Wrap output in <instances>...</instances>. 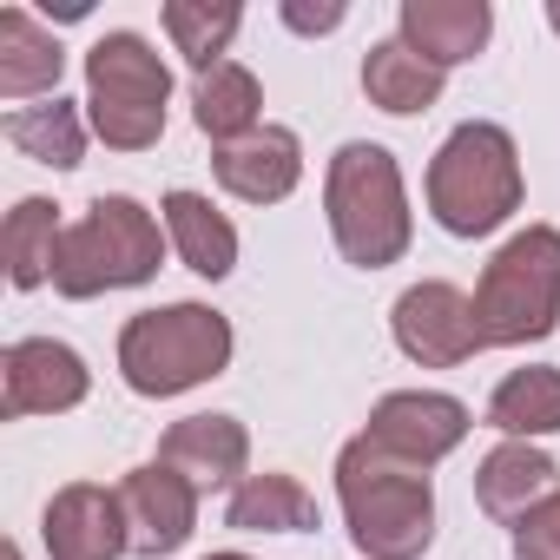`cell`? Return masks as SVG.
I'll list each match as a JSON object with an SVG mask.
<instances>
[{
    "mask_svg": "<svg viewBox=\"0 0 560 560\" xmlns=\"http://www.w3.org/2000/svg\"><path fill=\"white\" fill-rule=\"evenodd\" d=\"M67 73L60 40L27 14V8H0V100H34L54 93ZM60 100V93H54Z\"/></svg>",
    "mask_w": 560,
    "mask_h": 560,
    "instance_id": "cell-17",
    "label": "cell"
},
{
    "mask_svg": "<svg viewBox=\"0 0 560 560\" xmlns=\"http://www.w3.org/2000/svg\"><path fill=\"white\" fill-rule=\"evenodd\" d=\"M211 172H218V185H224L231 198H244V205H277V198H291L298 178H304V145H298V132H284V126H257V132L231 139V145H218V152H211Z\"/></svg>",
    "mask_w": 560,
    "mask_h": 560,
    "instance_id": "cell-13",
    "label": "cell"
},
{
    "mask_svg": "<svg viewBox=\"0 0 560 560\" xmlns=\"http://www.w3.org/2000/svg\"><path fill=\"white\" fill-rule=\"evenodd\" d=\"M40 540H47L54 560H119V553H132V527H126L119 488L67 481L47 501V514H40Z\"/></svg>",
    "mask_w": 560,
    "mask_h": 560,
    "instance_id": "cell-11",
    "label": "cell"
},
{
    "mask_svg": "<svg viewBox=\"0 0 560 560\" xmlns=\"http://www.w3.org/2000/svg\"><path fill=\"white\" fill-rule=\"evenodd\" d=\"M514 560H560V494L514 527Z\"/></svg>",
    "mask_w": 560,
    "mask_h": 560,
    "instance_id": "cell-26",
    "label": "cell"
},
{
    "mask_svg": "<svg viewBox=\"0 0 560 560\" xmlns=\"http://www.w3.org/2000/svg\"><path fill=\"white\" fill-rule=\"evenodd\" d=\"M224 521L237 534H317V494L298 475H244Z\"/></svg>",
    "mask_w": 560,
    "mask_h": 560,
    "instance_id": "cell-18",
    "label": "cell"
},
{
    "mask_svg": "<svg viewBox=\"0 0 560 560\" xmlns=\"http://www.w3.org/2000/svg\"><path fill=\"white\" fill-rule=\"evenodd\" d=\"M8 145L27 152V159H40V165H54V172H73V165L86 159V119H80V106H67V100H54V106H21V113H8Z\"/></svg>",
    "mask_w": 560,
    "mask_h": 560,
    "instance_id": "cell-24",
    "label": "cell"
},
{
    "mask_svg": "<svg viewBox=\"0 0 560 560\" xmlns=\"http://www.w3.org/2000/svg\"><path fill=\"white\" fill-rule=\"evenodd\" d=\"M389 330H396V350L422 370H455L468 357H481V324H475V298H462L455 284L429 277V284H409L389 311Z\"/></svg>",
    "mask_w": 560,
    "mask_h": 560,
    "instance_id": "cell-8",
    "label": "cell"
},
{
    "mask_svg": "<svg viewBox=\"0 0 560 560\" xmlns=\"http://www.w3.org/2000/svg\"><path fill=\"white\" fill-rule=\"evenodd\" d=\"M257 106H264V93H257V73H250V67L224 60V67L198 73V93H191V119H198V132H205V139L231 145V139L257 132Z\"/></svg>",
    "mask_w": 560,
    "mask_h": 560,
    "instance_id": "cell-23",
    "label": "cell"
},
{
    "mask_svg": "<svg viewBox=\"0 0 560 560\" xmlns=\"http://www.w3.org/2000/svg\"><path fill=\"white\" fill-rule=\"evenodd\" d=\"M60 237H67V224H60L54 198H21L8 211V224H0V257H8V284L14 291L47 284L54 264H60Z\"/></svg>",
    "mask_w": 560,
    "mask_h": 560,
    "instance_id": "cell-21",
    "label": "cell"
},
{
    "mask_svg": "<svg viewBox=\"0 0 560 560\" xmlns=\"http://www.w3.org/2000/svg\"><path fill=\"white\" fill-rule=\"evenodd\" d=\"M159 257H165V237H159V218L113 191V198H93L80 224H67L60 237V264H54V291L86 304V298H106V291H132V284H152L159 277Z\"/></svg>",
    "mask_w": 560,
    "mask_h": 560,
    "instance_id": "cell-4",
    "label": "cell"
},
{
    "mask_svg": "<svg viewBox=\"0 0 560 560\" xmlns=\"http://www.w3.org/2000/svg\"><path fill=\"white\" fill-rule=\"evenodd\" d=\"M475 324L481 343H540L560 330V231L553 224H527L514 231L475 284Z\"/></svg>",
    "mask_w": 560,
    "mask_h": 560,
    "instance_id": "cell-6",
    "label": "cell"
},
{
    "mask_svg": "<svg viewBox=\"0 0 560 560\" xmlns=\"http://www.w3.org/2000/svg\"><path fill=\"white\" fill-rule=\"evenodd\" d=\"M337 501L350 521V540L370 560H422L435 540V488L429 468H409L383 455L370 435L343 442L337 455Z\"/></svg>",
    "mask_w": 560,
    "mask_h": 560,
    "instance_id": "cell-1",
    "label": "cell"
},
{
    "mask_svg": "<svg viewBox=\"0 0 560 560\" xmlns=\"http://www.w3.org/2000/svg\"><path fill=\"white\" fill-rule=\"evenodd\" d=\"M284 27H298V34H330V27H343V8L330 0V8H284Z\"/></svg>",
    "mask_w": 560,
    "mask_h": 560,
    "instance_id": "cell-27",
    "label": "cell"
},
{
    "mask_svg": "<svg viewBox=\"0 0 560 560\" xmlns=\"http://www.w3.org/2000/svg\"><path fill=\"white\" fill-rule=\"evenodd\" d=\"M231 363V324L211 304H159L119 330V376L132 396H185Z\"/></svg>",
    "mask_w": 560,
    "mask_h": 560,
    "instance_id": "cell-5",
    "label": "cell"
},
{
    "mask_svg": "<svg viewBox=\"0 0 560 560\" xmlns=\"http://www.w3.org/2000/svg\"><path fill=\"white\" fill-rule=\"evenodd\" d=\"M547 27H553V34H560V0H553V8H547Z\"/></svg>",
    "mask_w": 560,
    "mask_h": 560,
    "instance_id": "cell-28",
    "label": "cell"
},
{
    "mask_svg": "<svg viewBox=\"0 0 560 560\" xmlns=\"http://www.w3.org/2000/svg\"><path fill=\"white\" fill-rule=\"evenodd\" d=\"M488 422H494L508 442L560 435V370L534 363V370L501 376V383H494V396H488Z\"/></svg>",
    "mask_w": 560,
    "mask_h": 560,
    "instance_id": "cell-22",
    "label": "cell"
},
{
    "mask_svg": "<svg viewBox=\"0 0 560 560\" xmlns=\"http://www.w3.org/2000/svg\"><path fill=\"white\" fill-rule=\"evenodd\" d=\"M165 231H172V250L185 257V270H198V277H231V264H237V231H231V218L211 205V198H198V191H165Z\"/></svg>",
    "mask_w": 560,
    "mask_h": 560,
    "instance_id": "cell-19",
    "label": "cell"
},
{
    "mask_svg": "<svg viewBox=\"0 0 560 560\" xmlns=\"http://www.w3.org/2000/svg\"><path fill=\"white\" fill-rule=\"evenodd\" d=\"M488 27H494L488 0H402V47L442 73L475 60L488 47Z\"/></svg>",
    "mask_w": 560,
    "mask_h": 560,
    "instance_id": "cell-16",
    "label": "cell"
},
{
    "mask_svg": "<svg viewBox=\"0 0 560 560\" xmlns=\"http://www.w3.org/2000/svg\"><path fill=\"white\" fill-rule=\"evenodd\" d=\"M159 462L178 468L198 494H211V488H237V481H244V462H250V435H244L237 416H185V422L165 429Z\"/></svg>",
    "mask_w": 560,
    "mask_h": 560,
    "instance_id": "cell-14",
    "label": "cell"
},
{
    "mask_svg": "<svg viewBox=\"0 0 560 560\" xmlns=\"http://www.w3.org/2000/svg\"><path fill=\"white\" fill-rule=\"evenodd\" d=\"M165 100H172V73L152 54L145 34H106L86 54V126L113 145V152H145L165 132Z\"/></svg>",
    "mask_w": 560,
    "mask_h": 560,
    "instance_id": "cell-7",
    "label": "cell"
},
{
    "mask_svg": "<svg viewBox=\"0 0 560 560\" xmlns=\"http://www.w3.org/2000/svg\"><path fill=\"white\" fill-rule=\"evenodd\" d=\"M429 211L448 237H488L521 211V152L501 126L468 119L429 165Z\"/></svg>",
    "mask_w": 560,
    "mask_h": 560,
    "instance_id": "cell-3",
    "label": "cell"
},
{
    "mask_svg": "<svg viewBox=\"0 0 560 560\" xmlns=\"http://www.w3.org/2000/svg\"><path fill=\"white\" fill-rule=\"evenodd\" d=\"M383 455L409 462V468H435L442 455L462 448L468 435V409L442 389H396L370 409V429H363Z\"/></svg>",
    "mask_w": 560,
    "mask_h": 560,
    "instance_id": "cell-10",
    "label": "cell"
},
{
    "mask_svg": "<svg viewBox=\"0 0 560 560\" xmlns=\"http://www.w3.org/2000/svg\"><path fill=\"white\" fill-rule=\"evenodd\" d=\"M324 211H330V237L357 270H383L409 250V191H402V165L396 152L350 139L330 172H324Z\"/></svg>",
    "mask_w": 560,
    "mask_h": 560,
    "instance_id": "cell-2",
    "label": "cell"
},
{
    "mask_svg": "<svg viewBox=\"0 0 560 560\" xmlns=\"http://www.w3.org/2000/svg\"><path fill=\"white\" fill-rule=\"evenodd\" d=\"M8 560H21V547H8Z\"/></svg>",
    "mask_w": 560,
    "mask_h": 560,
    "instance_id": "cell-30",
    "label": "cell"
},
{
    "mask_svg": "<svg viewBox=\"0 0 560 560\" xmlns=\"http://www.w3.org/2000/svg\"><path fill=\"white\" fill-rule=\"evenodd\" d=\"M119 501H126L132 553H145V560L178 553V547L191 540V527H198V488H191L178 468H165V462L132 468V475L119 481Z\"/></svg>",
    "mask_w": 560,
    "mask_h": 560,
    "instance_id": "cell-12",
    "label": "cell"
},
{
    "mask_svg": "<svg viewBox=\"0 0 560 560\" xmlns=\"http://www.w3.org/2000/svg\"><path fill=\"white\" fill-rule=\"evenodd\" d=\"M244 27V14L231 8V0H165V34H172V47L198 67V73H211V67H224V47H231V34Z\"/></svg>",
    "mask_w": 560,
    "mask_h": 560,
    "instance_id": "cell-25",
    "label": "cell"
},
{
    "mask_svg": "<svg viewBox=\"0 0 560 560\" xmlns=\"http://www.w3.org/2000/svg\"><path fill=\"white\" fill-rule=\"evenodd\" d=\"M363 93H370V106H383L396 119H416V113H429L442 100V67L409 54L402 34H396V40H376L363 54Z\"/></svg>",
    "mask_w": 560,
    "mask_h": 560,
    "instance_id": "cell-20",
    "label": "cell"
},
{
    "mask_svg": "<svg viewBox=\"0 0 560 560\" xmlns=\"http://www.w3.org/2000/svg\"><path fill=\"white\" fill-rule=\"evenodd\" d=\"M553 494H560V468H553V455L534 448V442H501V448H488L481 468H475V501H481L488 521L521 527V521H527L534 508H547Z\"/></svg>",
    "mask_w": 560,
    "mask_h": 560,
    "instance_id": "cell-15",
    "label": "cell"
},
{
    "mask_svg": "<svg viewBox=\"0 0 560 560\" xmlns=\"http://www.w3.org/2000/svg\"><path fill=\"white\" fill-rule=\"evenodd\" d=\"M93 389L86 376V357L60 337H21L0 357V416L21 422V416H60V409H80Z\"/></svg>",
    "mask_w": 560,
    "mask_h": 560,
    "instance_id": "cell-9",
    "label": "cell"
},
{
    "mask_svg": "<svg viewBox=\"0 0 560 560\" xmlns=\"http://www.w3.org/2000/svg\"><path fill=\"white\" fill-rule=\"evenodd\" d=\"M205 560H250V553H205Z\"/></svg>",
    "mask_w": 560,
    "mask_h": 560,
    "instance_id": "cell-29",
    "label": "cell"
}]
</instances>
